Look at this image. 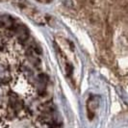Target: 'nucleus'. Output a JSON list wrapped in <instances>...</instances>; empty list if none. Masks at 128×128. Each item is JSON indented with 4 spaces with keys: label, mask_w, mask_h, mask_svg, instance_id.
Wrapping results in <instances>:
<instances>
[{
    "label": "nucleus",
    "mask_w": 128,
    "mask_h": 128,
    "mask_svg": "<svg viewBox=\"0 0 128 128\" xmlns=\"http://www.w3.org/2000/svg\"><path fill=\"white\" fill-rule=\"evenodd\" d=\"M40 3H49V2H51L52 0H38Z\"/></svg>",
    "instance_id": "f257e3e1"
}]
</instances>
